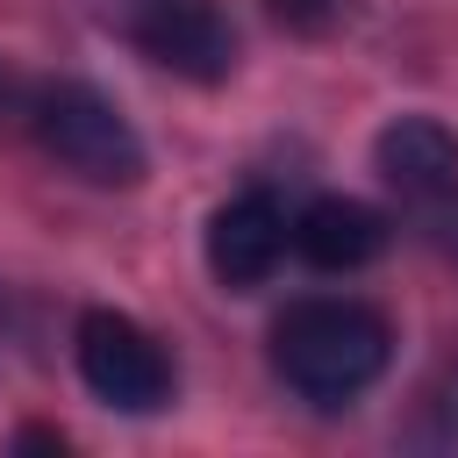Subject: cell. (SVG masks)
<instances>
[{
    "label": "cell",
    "mask_w": 458,
    "mask_h": 458,
    "mask_svg": "<svg viewBox=\"0 0 458 458\" xmlns=\"http://www.w3.org/2000/svg\"><path fill=\"white\" fill-rule=\"evenodd\" d=\"M386 365L394 322L351 293H308L272 322V372L315 408H351Z\"/></svg>",
    "instance_id": "obj_1"
},
{
    "label": "cell",
    "mask_w": 458,
    "mask_h": 458,
    "mask_svg": "<svg viewBox=\"0 0 458 458\" xmlns=\"http://www.w3.org/2000/svg\"><path fill=\"white\" fill-rule=\"evenodd\" d=\"M29 129L36 143L86 186H143L150 150L136 136V122L86 79H50L29 93Z\"/></svg>",
    "instance_id": "obj_2"
},
{
    "label": "cell",
    "mask_w": 458,
    "mask_h": 458,
    "mask_svg": "<svg viewBox=\"0 0 458 458\" xmlns=\"http://www.w3.org/2000/svg\"><path fill=\"white\" fill-rule=\"evenodd\" d=\"M72 358H79V379L93 401L122 408V415H157L172 401V358L165 344L122 315V308H86L79 329H72Z\"/></svg>",
    "instance_id": "obj_3"
},
{
    "label": "cell",
    "mask_w": 458,
    "mask_h": 458,
    "mask_svg": "<svg viewBox=\"0 0 458 458\" xmlns=\"http://www.w3.org/2000/svg\"><path fill=\"white\" fill-rule=\"evenodd\" d=\"M129 36H136V50L150 64H165V72H179L193 86H215V79L236 72V29H229V14L215 0H150L129 21Z\"/></svg>",
    "instance_id": "obj_4"
},
{
    "label": "cell",
    "mask_w": 458,
    "mask_h": 458,
    "mask_svg": "<svg viewBox=\"0 0 458 458\" xmlns=\"http://www.w3.org/2000/svg\"><path fill=\"white\" fill-rule=\"evenodd\" d=\"M286 243H293V222H286V208H279L272 193H258V186H250V193H229V200L208 215V236H200L208 272H215L229 293L265 286V279L279 272Z\"/></svg>",
    "instance_id": "obj_5"
},
{
    "label": "cell",
    "mask_w": 458,
    "mask_h": 458,
    "mask_svg": "<svg viewBox=\"0 0 458 458\" xmlns=\"http://www.w3.org/2000/svg\"><path fill=\"white\" fill-rule=\"evenodd\" d=\"M372 172L401 193V200H444L458 193V136L437 114H394L372 136Z\"/></svg>",
    "instance_id": "obj_6"
},
{
    "label": "cell",
    "mask_w": 458,
    "mask_h": 458,
    "mask_svg": "<svg viewBox=\"0 0 458 458\" xmlns=\"http://www.w3.org/2000/svg\"><path fill=\"white\" fill-rule=\"evenodd\" d=\"M293 250L315 272H365L386 250V215L351 200V193H322L293 215Z\"/></svg>",
    "instance_id": "obj_7"
},
{
    "label": "cell",
    "mask_w": 458,
    "mask_h": 458,
    "mask_svg": "<svg viewBox=\"0 0 458 458\" xmlns=\"http://www.w3.org/2000/svg\"><path fill=\"white\" fill-rule=\"evenodd\" d=\"M265 7H272V21L293 29V36H329V29L344 21V0H265Z\"/></svg>",
    "instance_id": "obj_8"
},
{
    "label": "cell",
    "mask_w": 458,
    "mask_h": 458,
    "mask_svg": "<svg viewBox=\"0 0 458 458\" xmlns=\"http://www.w3.org/2000/svg\"><path fill=\"white\" fill-rule=\"evenodd\" d=\"M14 451H64L57 429H14Z\"/></svg>",
    "instance_id": "obj_9"
}]
</instances>
